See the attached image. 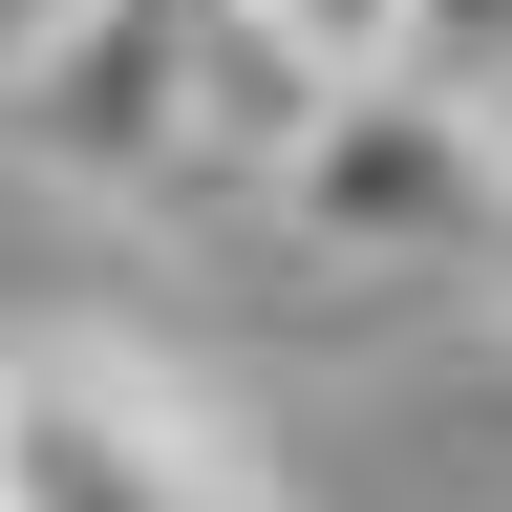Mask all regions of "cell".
<instances>
[{
    "mask_svg": "<svg viewBox=\"0 0 512 512\" xmlns=\"http://www.w3.org/2000/svg\"><path fill=\"white\" fill-rule=\"evenodd\" d=\"M491 299H512V256H491Z\"/></svg>",
    "mask_w": 512,
    "mask_h": 512,
    "instance_id": "obj_6",
    "label": "cell"
},
{
    "mask_svg": "<svg viewBox=\"0 0 512 512\" xmlns=\"http://www.w3.org/2000/svg\"><path fill=\"white\" fill-rule=\"evenodd\" d=\"M0 512H278V448L235 427V384L43 320L0 342Z\"/></svg>",
    "mask_w": 512,
    "mask_h": 512,
    "instance_id": "obj_1",
    "label": "cell"
},
{
    "mask_svg": "<svg viewBox=\"0 0 512 512\" xmlns=\"http://www.w3.org/2000/svg\"><path fill=\"white\" fill-rule=\"evenodd\" d=\"M278 64H320V86H406V0H235Z\"/></svg>",
    "mask_w": 512,
    "mask_h": 512,
    "instance_id": "obj_4",
    "label": "cell"
},
{
    "mask_svg": "<svg viewBox=\"0 0 512 512\" xmlns=\"http://www.w3.org/2000/svg\"><path fill=\"white\" fill-rule=\"evenodd\" d=\"M470 128H491V171H512V86H491V107H470Z\"/></svg>",
    "mask_w": 512,
    "mask_h": 512,
    "instance_id": "obj_5",
    "label": "cell"
},
{
    "mask_svg": "<svg viewBox=\"0 0 512 512\" xmlns=\"http://www.w3.org/2000/svg\"><path fill=\"white\" fill-rule=\"evenodd\" d=\"M192 43H214V0H22L0 150L43 192H192Z\"/></svg>",
    "mask_w": 512,
    "mask_h": 512,
    "instance_id": "obj_3",
    "label": "cell"
},
{
    "mask_svg": "<svg viewBox=\"0 0 512 512\" xmlns=\"http://www.w3.org/2000/svg\"><path fill=\"white\" fill-rule=\"evenodd\" d=\"M256 214H278L320 278H491L512 256V171H491V128L448 86H342Z\"/></svg>",
    "mask_w": 512,
    "mask_h": 512,
    "instance_id": "obj_2",
    "label": "cell"
}]
</instances>
